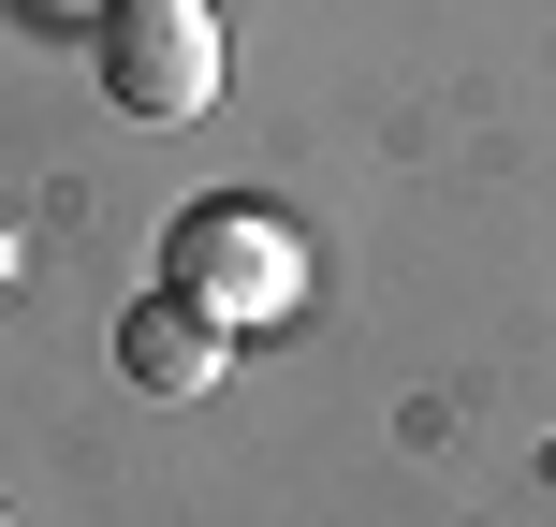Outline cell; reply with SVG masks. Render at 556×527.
Masks as SVG:
<instances>
[{
	"mask_svg": "<svg viewBox=\"0 0 556 527\" xmlns=\"http://www.w3.org/2000/svg\"><path fill=\"white\" fill-rule=\"evenodd\" d=\"M117 366H132L147 396H205V381H220V337H205L191 293H147L132 323H117Z\"/></svg>",
	"mask_w": 556,
	"mask_h": 527,
	"instance_id": "obj_3",
	"label": "cell"
},
{
	"mask_svg": "<svg viewBox=\"0 0 556 527\" xmlns=\"http://www.w3.org/2000/svg\"><path fill=\"white\" fill-rule=\"evenodd\" d=\"M0 293H15V221H0Z\"/></svg>",
	"mask_w": 556,
	"mask_h": 527,
	"instance_id": "obj_4",
	"label": "cell"
},
{
	"mask_svg": "<svg viewBox=\"0 0 556 527\" xmlns=\"http://www.w3.org/2000/svg\"><path fill=\"white\" fill-rule=\"evenodd\" d=\"M0 527H15V513H0Z\"/></svg>",
	"mask_w": 556,
	"mask_h": 527,
	"instance_id": "obj_5",
	"label": "cell"
},
{
	"mask_svg": "<svg viewBox=\"0 0 556 527\" xmlns=\"http://www.w3.org/2000/svg\"><path fill=\"white\" fill-rule=\"evenodd\" d=\"M88 59H103L117 117H205L220 103V29H205V0H88Z\"/></svg>",
	"mask_w": 556,
	"mask_h": 527,
	"instance_id": "obj_1",
	"label": "cell"
},
{
	"mask_svg": "<svg viewBox=\"0 0 556 527\" xmlns=\"http://www.w3.org/2000/svg\"><path fill=\"white\" fill-rule=\"evenodd\" d=\"M162 293H191L205 323H250V308H293L307 293V235L278 221V205H191L176 221V250H162Z\"/></svg>",
	"mask_w": 556,
	"mask_h": 527,
	"instance_id": "obj_2",
	"label": "cell"
}]
</instances>
